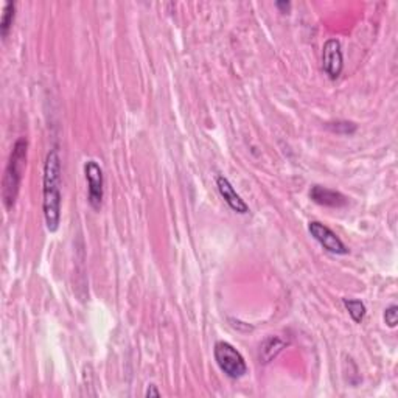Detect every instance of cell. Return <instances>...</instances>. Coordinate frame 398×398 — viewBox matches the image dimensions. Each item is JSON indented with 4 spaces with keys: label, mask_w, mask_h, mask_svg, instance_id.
<instances>
[{
    "label": "cell",
    "mask_w": 398,
    "mask_h": 398,
    "mask_svg": "<svg viewBox=\"0 0 398 398\" xmlns=\"http://www.w3.org/2000/svg\"><path fill=\"white\" fill-rule=\"evenodd\" d=\"M43 207L44 218L48 232H57L61 225V185H62V169L61 157L57 148L48 151L44 165L43 179Z\"/></svg>",
    "instance_id": "obj_1"
},
{
    "label": "cell",
    "mask_w": 398,
    "mask_h": 398,
    "mask_svg": "<svg viewBox=\"0 0 398 398\" xmlns=\"http://www.w3.org/2000/svg\"><path fill=\"white\" fill-rule=\"evenodd\" d=\"M27 151H29V142L25 137H20L16 141L15 146L6 164L3 180H2V198L5 207L10 208L15 206L19 194V187L22 183V176L27 166Z\"/></svg>",
    "instance_id": "obj_2"
},
{
    "label": "cell",
    "mask_w": 398,
    "mask_h": 398,
    "mask_svg": "<svg viewBox=\"0 0 398 398\" xmlns=\"http://www.w3.org/2000/svg\"><path fill=\"white\" fill-rule=\"evenodd\" d=\"M215 361L218 367L225 372L229 378L239 380L248 374L246 361L236 348L225 341H218L213 348Z\"/></svg>",
    "instance_id": "obj_3"
},
{
    "label": "cell",
    "mask_w": 398,
    "mask_h": 398,
    "mask_svg": "<svg viewBox=\"0 0 398 398\" xmlns=\"http://www.w3.org/2000/svg\"><path fill=\"white\" fill-rule=\"evenodd\" d=\"M85 174L87 180V199L94 211H100L103 194H104V179L103 170L95 160H87L85 164Z\"/></svg>",
    "instance_id": "obj_4"
},
{
    "label": "cell",
    "mask_w": 398,
    "mask_h": 398,
    "mask_svg": "<svg viewBox=\"0 0 398 398\" xmlns=\"http://www.w3.org/2000/svg\"><path fill=\"white\" fill-rule=\"evenodd\" d=\"M308 232L311 236L316 240L320 246L327 249L328 253L336 254V255H347L348 248L346 246L339 236L333 232L330 227H327L325 225L319 221H310L308 222Z\"/></svg>",
    "instance_id": "obj_5"
},
{
    "label": "cell",
    "mask_w": 398,
    "mask_h": 398,
    "mask_svg": "<svg viewBox=\"0 0 398 398\" xmlns=\"http://www.w3.org/2000/svg\"><path fill=\"white\" fill-rule=\"evenodd\" d=\"M344 67V58H342L341 44L336 39H328L322 48V69L332 80L339 78Z\"/></svg>",
    "instance_id": "obj_6"
},
{
    "label": "cell",
    "mask_w": 398,
    "mask_h": 398,
    "mask_svg": "<svg viewBox=\"0 0 398 398\" xmlns=\"http://www.w3.org/2000/svg\"><path fill=\"white\" fill-rule=\"evenodd\" d=\"M310 198L319 206L333 207V208H341L348 204V199L347 197H344V194L322 185H313L310 190Z\"/></svg>",
    "instance_id": "obj_7"
},
{
    "label": "cell",
    "mask_w": 398,
    "mask_h": 398,
    "mask_svg": "<svg viewBox=\"0 0 398 398\" xmlns=\"http://www.w3.org/2000/svg\"><path fill=\"white\" fill-rule=\"evenodd\" d=\"M216 187H218V192L222 197V199L226 201V204L232 208L234 212L236 213H248L249 212V207L246 202L243 201V198L240 197L236 190L234 188V185L229 183V179L225 176H218L216 178Z\"/></svg>",
    "instance_id": "obj_8"
},
{
    "label": "cell",
    "mask_w": 398,
    "mask_h": 398,
    "mask_svg": "<svg viewBox=\"0 0 398 398\" xmlns=\"http://www.w3.org/2000/svg\"><path fill=\"white\" fill-rule=\"evenodd\" d=\"M285 346H288V342L280 338H277V336L268 338L260 346V355H258L260 356V362H263V364H268V362H271L278 353L283 350Z\"/></svg>",
    "instance_id": "obj_9"
},
{
    "label": "cell",
    "mask_w": 398,
    "mask_h": 398,
    "mask_svg": "<svg viewBox=\"0 0 398 398\" xmlns=\"http://www.w3.org/2000/svg\"><path fill=\"white\" fill-rule=\"evenodd\" d=\"M16 16V3L15 2H6L3 5L2 17H0V33H2V38L5 39L8 36V33L11 30V25L15 22Z\"/></svg>",
    "instance_id": "obj_10"
},
{
    "label": "cell",
    "mask_w": 398,
    "mask_h": 398,
    "mask_svg": "<svg viewBox=\"0 0 398 398\" xmlns=\"http://www.w3.org/2000/svg\"><path fill=\"white\" fill-rule=\"evenodd\" d=\"M342 304H344L346 310L350 314V318L353 319V322L361 324L362 319L366 316V305L361 302L358 299H342Z\"/></svg>",
    "instance_id": "obj_11"
},
{
    "label": "cell",
    "mask_w": 398,
    "mask_h": 398,
    "mask_svg": "<svg viewBox=\"0 0 398 398\" xmlns=\"http://www.w3.org/2000/svg\"><path fill=\"white\" fill-rule=\"evenodd\" d=\"M328 129L336 132V134H353V132L356 131V125L352 122L328 123Z\"/></svg>",
    "instance_id": "obj_12"
},
{
    "label": "cell",
    "mask_w": 398,
    "mask_h": 398,
    "mask_svg": "<svg viewBox=\"0 0 398 398\" xmlns=\"http://www.w3.org/2000/svg\"><path fill=\"white\" fill-rule=\"evenodd\" d=\"M384 322L389 328H395L398 324V306L397 305H390L384 311Z\"/></svg>",
    "instance_id": "obj_13"
},
{
    "label": "cell",
    "mask_w": 398,
    "mask_h": 398,
    "mask_svg": "<svg viewBox=\"0 0 398 398\" xmlns=\"http://www.w3.org/2000/svg\"><path fill=\"white\" fill-rule=\"evenodd\" d=\"M145 395L146 397H160V392L157 390V386H155V384H150L148 389H146Z\"/></svg>",
    "instance_id": "obj_14"
},
{
    "label": "cell",
    "mask_w": 398,
    "mask_h": 398,
    "mask_svg": "<svg viewBox=\"0 0 398 398\" xmlns=\"http://www.w3.org/2000/svg\"><path fill=\"white\" fill-rule=\"evenodd\" d=\"M276 6L278 10H280V13H290V10H291L290 2H276Z\"/></svg>",
    "instance_id": "obj_15"
}]
</instances>
